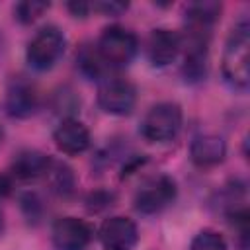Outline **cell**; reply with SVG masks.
Instances as JSON below:
<instances>
[{"mask_svg": "<svg viewBox=\"0 0 250 250\" xmlns=\"http://www.w3.org/2000/svg\"><path fill=\"white\" fill-rule=\"evenodd\" d=\"M223 76L225 80L236 88L246 90L250 84V23L246 18L238 20L227 41L223 51Z\"/></svg>", "mask_w": 250, "mask_h": 250, "instance_id": "cell-1", "label": "cell"}, {"mask_svg": "<svg viewBox=\"0 0 250 250\" xmlns=\"http://www.w3.org/2000/svg\"><path fill=\"white\" fill-rule=\"evenodd\" d=\"M139 49L137 35L121 25H109L102 31L98 43H96V53L102 59L105 66H127Z\"/></svg>", "mask_w": 250, "mask_h": 250, "instance_id": "cell-2", "label": "cell"}, {"mask_svg": "<svg viewBox=\"0 0 250 250\" xmlns=\"http://www.w3.org/2000/svg\"><path fill=\"white\" fill-rule=\"evenodd\" d=\"M182 107L174 102L154 104L141 121V135L150 143L172 141L182 129Z\"/></svg>", "mask_w": 250, "mask_h": 250, "instance_id": "cell-3", "label": "cell"}, {"mask_svg": "<svg viewBox=\"0 0 250 250\" xmlns=\"http://www.w3.org/2000/svg\"><path fill=\"white\" fill-rule=\"evenodd\" d=\"M64 47H66L64 33L57 25H45L27 43L25 59L31 68L49 70L59 62V59L64 53Z\"/></svg>", "mask_w": 250, "mask_h": 250, "instance_id": "cell-4", "label": "cell"}, {"mask_svg": "<svg viewBox=\"0 0 250 250\" xmlns=\"http://www.w3.org/2000/svg\"><path fill=\"white\" fill-rule=\"evenodd\" d=\"M137 104L135 86L121 76H105L98 86V105L109 115H129Z\"/></svg>", "mask_w": 250, "mask_h": 250, "instance_id": "cell-5", "label": "cell"}, {"mask_svg": "<svg viewBox=\"0 0 250 250\" xmlns=\"http://www.w3.org/2000/svg\"><path fill=\"white\" fill-rule=\"evenodd\" d=\"M51 240L57 250H86L92 240V227L78 217H61L53 223Z\"/></svg>", "mask_w": 250, "mask_h": 250, "instance_id": "cell-6", "label": "cell"}, {"mask_svg": "<svg viewBox=\"0 0 250 250\" xmlns=\"http://www.w3.org/2000/svg\"><path fill=\"white\" fill-rule=\"evenodd\" d=\"M176 182L170 176H158L137 191L135 207L145 215L160 213L176 199Z\"/></svg>", "mask_w": 250, "mask_h": 250, "instance_id": "cell-7", "label": "cell"}, {"mask_svg": "<svg viewBox=\"0 0 250 250\" xmlns=\"http://www.w3.org/2000/svg\"><path fill=\"white\" fill-rule=\"evenodd\" d=\"M100 242L104 250H133L139 242L137 225L123 215L109 217L100 227Z\"/></svg>", "mask_w": 250, "mask_h": 250, "instance_id": "cell-8", "label": "cell"}, {"mask_svg": "<svg viewBox=\"0 0 250 250\" xmlns=\"http://www.w3.org/2000/svg\"><path fill=\"white\" fill-rule=\"evenodd\" d=\"M53 141L62 154H82L90 146V131L76 117H64L55 129Z\"/></svg>", "mask_w": 250, "mask_h": 250, "instance_id": "cell-9", "label": "cell"}, {"mask_svg": "<svg viewBox=\"0 0 250 250\" xmlns=\"http://www.w3.org/2000/svg\"><path fill=\"white\" fill-rule=\"evenodd\" d=\"M182 49V37L178 31L168 27H156L150 31L146 41V55L154 66H168L174 62Z\"/></svg>", "mask_w": 250, "mask_h": 250, "instance_id": "cell-10", "label": "cell"}, {"mask_svg": "<svg viewBox=\"0 0 250 250\" xmlns=\"http://www.w3.org/2000/svg\"><path fill=\"white\" fill-rule=\"evenodd\" d=\"M6 111L8 115L16 119H25L35 113L37 109V92L35 88L23 80V78H14L6 90Z\"/></svg>", "mask_w": 250, "mask_h": 250, "instance_id": "cell-11", "label": "cell"}, {"mask_svg": "<svg viewBox=\"0 0 250 250\" xmlns=\"http://www.w3.org/2000/svg\"><path fill=\"white\" fill-rule=\"evenodd\" d=\"M227 143L219 135H199L189 145V158L197 168H211L225 160Z\"/></svg>", "mask_w": 250, "mask_h": 250, "instance_id": "cell-12", "label": "cell"}, {"mask_svg": "<svg viewBox=\"0 0 250 250\" xmlns=\"http://www.w3.org/2000/svg\"><path fill=\"white\" fill-rule=\"evenodd\" d=\"M51 158L39 150H21L10 166V176L16 180H37L45 176L51 168Z\"/></svg>", "mask_w": 250, "mask_h": 250, "instance_id": "cell-13", "label": "cell"}, {"mask_svg": "<svg viewBox=\"0 0 250 250\" xmlns=\"http://www.w3.org/2000/svg\"><path fill=\"white\" fill-rule=\"evenodd\" d=\"M221 14V4L219 2H193L186 10V20H188V29L193 33H205L209 35L211 25L219 20Z\"/></svg>", "mask_w": 250, "mask_h": 250, "instance_id": "cell-14", "label": "cell"}, {"mask_svg": "<svg viewBox=\"0 0 250 250\" xmlns=\"http://www.w3.org/2000/svg\"><path fill=\"white\" fill-rule=\"evenodd\" d=\"M51 180V189L59 195H70L74 191V174L66 164L51 162L49 172L45 174Z\"/></svg>", "mask_w": 250, "mask_h": 250, "instance_id": "cell-15", "label": "cell"}, {"mask_svg": "<svg viewBox=\"0 0 250 250\" xmlns=\"http://www.w3.org/2000/svg\"><path fill=\"white\" fill-rule=\"evenodd\" d=\"M51 8L49 2H41V0H25V2H20L16 4L14 8V16L20 23H33L35 20H39L47 10Z\"/></svg>", "mask_w": 250, "mask_h": 250, "instance_id": "cell-16", "label": "cell"}, {"mask_svg": "<svg viewBox=\"0 0 250 250\" xmlns=\"http://www.w3.org/2000/svg\"><path fill=\"white\" fill-rule=\"evenodd\" d=\"M189 250H229V246H227V240L223 238V234H219L217 230H211V229H203L193 236Z\"/></svg>", "mask_w": 250, "mask_h": 250, "instance_id": "cell-17", "label": "cell"}, {"mask_svg": "<svg viewBox=\"0 0 250 250\" xmlns=\"http://www.w3.org/2000/svg\"><path fill=\"white\" fill-rule=\"evenodd\" d=\"M78 64H80V70H82L84 74H88V76H98V74L102 72V66H104V62H102V59L98 57L96 49H94V51H92V49H84V51L78 55Z\"/></svg>", "mask_w": 250, "mask_h": 250, "instance_id": "cell-18", "label": "cell"}, {"mask_svg": "<svg viewBox=\"0 0 250 250\" xmlns=\"http://www.w3.org/2000/svg\"><path fill=\"white\" fill-rule=\"evenodd\" d=\"M129 8L127 2H115V0H102V2H94L92 4V10L94 12H100L104 16H119L121 12H125Z\"/></svg>", "mask_w": 250, "mask_h": 250, "instance_id": "cell-19", "label": "cell"}, {"mask_svg": "<svg viewBox=\"0 0 250 250\" xmlns=\"http://www.w3.org/2000/svg\"><path fill=\"white\" fill-rule=\"evenodd\" d=\"M66 8L72 12V16H76V18H86V16L90 14V10H92V4H88V2H68Z\"/></svg>", "mask_w": 250, "mask_h": 250, "instance_id": "cell-20", "label": "cell"}, {"mask_svg": "<svg viewBox=\"0 0 250 250\" xmlns=\"http://www.w3.org/2000/svg\"><path fill=\"white\" fill-rule=\"evenodd\" d=\"M0 230H2V213H0Z\"/></svg>", "mask_w": 250, "mask_h": 250, "instance_id": "cell-21", "label": "cell"}, {"mask_svg": "<svg viewBox=\"0 0 250 250\" xmlns=\"http://www.w3.org/2000/svg\"><path fill=\"white\" fill-rule=\"evenodd\" d=\"M0 141H2V133H0Z\"/></svg>", "mask_w": 250, "mask_h": 250, "instance_id": "cell-22", "label": "cell"}]
</instances>
